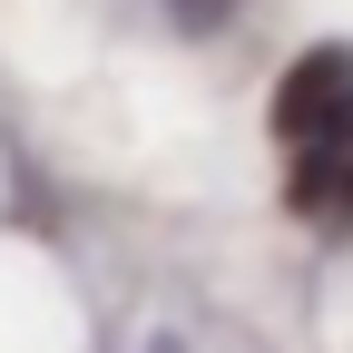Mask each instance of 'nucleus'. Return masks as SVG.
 Segmentation results:
<instances>
[{
    "label": "nucleus",
    "mask_w": 353,
    "mask_h": 353,
    "mask_svg": "<svg viewBox=\"0 0 353 353\" xmlns=\"http://www.w3.org/2000/svg\"><path fill=\"white\" fill-rule=\"evenodd\" d=\"M285 206L314 236H353V39H314L265 99Z\"/></svg>",
    "instance_id": "1"
},
{
    "label": "nucleus",
    "mask_w": 353,
    "mask_h": 353,
    "mask_svg": "<svg viewBox=\"0 0 353 353\" xmlns=\"http://www.w3.org/2000/svg\"><path fill=\"white\" fill-rule=\"evenodd\" d=\"M148 10H157L176 39H216V30H226V20L245 10V0H148Z\"/></svg>",
    "instance_id": "2"
},
{
    "label": "nucleus",
    "mask_w": 353,
    "mask_h": 353,
    "mask_svg": "<svg viewBox=\"0 0 353 353\" xmlns=\"http://www.w3.org/2000/svg\"><path fill=\"white\" fill-rule=\"evenodd\" d=\"M138 353H187V334H167V324H157V334H148Z\"/></svg>",
    "instance_id": "3"
}]
</instances>
